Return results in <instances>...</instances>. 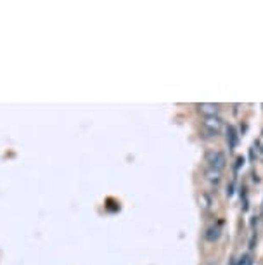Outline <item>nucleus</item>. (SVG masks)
I'll return each instance as SVG.
<instances>
[{
  "label": "nucleus",
  "mask_w": 263,
  "mask_h": 265,
  "mask_svg": "<svg viewBox=\"0 0 263 265\" xmlns=\"http://www.w3.org/2000/svg\"><path fill=\"white\" fill-rule=\"evenodd\" d=\"M206 163H208V165H210L211 170L220 172L222 168L225 167L227 159H225V156H224V153H220V151L211 149V151H208V153H206Z\"/></svg>",
  "instance_id": "1"
},
{
  "label": "nucleus",
  "mask_w": 263,
  "mask_h": 265,
  "mask_svg": "<svg viewBox=\"0 0 263 265\" xmlns=\"http://www.w3.org/2000/svg\"><path fill=\"white\" fill-rule=\"evenodd\" d=\"M218 104H199V113L206 118H213L215 115H218Z\"/></svg>",
  "instance_id": "2"
},
{
  "label": "nucleus",
  "mask_w": 263,
  "mask_h": 265,
  "mask_svg": "<svg viewBox=\"0 0 263 265\" xmlns=\"http://www.w3.org/2000/svg\"><path fill=\"white\" fill-rule=\"evenodd\" d=\"M220 237V229L218 227H210V229H208V232H206V239L208 241H216Z\"/></svg>",
  "instance_id": "3"
},
{
  "label": "nucleus",
  "mask_w": 263,
  "mask_h": 265,
  "mask_svg": "<svg viewBox=\"0 0 263 265\" xmlns=\"http://www.w3.org/2000/svg\"><path fill=\"white\" fill-rule=\"evenodd\" d=\"M205 265H218V263H216V262H215V260H211V262H206Z\"/></svg>",
  "instance_id": "4"
}]
</instances>
